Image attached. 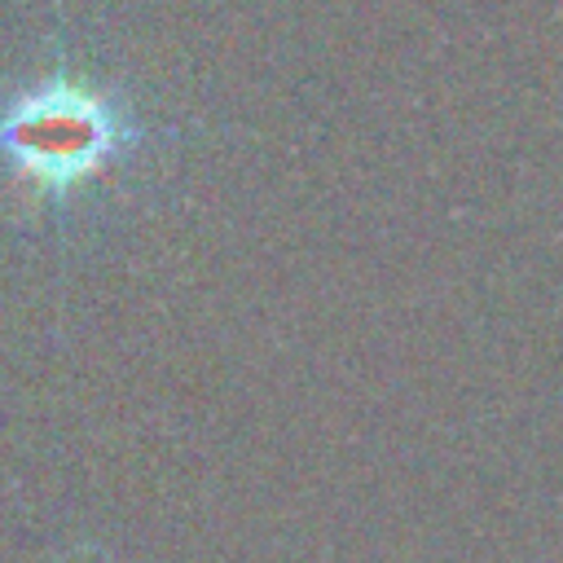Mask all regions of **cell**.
<instances>
[{
    "mask_svg": "<svg viewBox=\"0 0 563 563\" xmlns=\"http://www.w3.org/2000/svg\"><path fill=\"white\" fill-rule=\"evenodd\" d=\"M145 136L132 92L84 53H44L0 84V163L35 198H66Z\"/></svg>",
    "mask_w": 563,
    "mask_h": 563,
    "instance_id": "obj_1",
    "label": "cell"
}]
</instances>
